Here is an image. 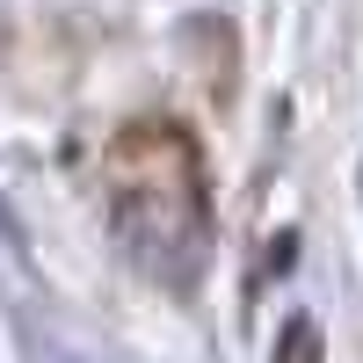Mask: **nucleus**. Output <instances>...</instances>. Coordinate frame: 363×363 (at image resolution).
<instances>
[{
	"mask_svg": "<svg viewBox=\"0 0 363 363\" xmlns=\"http://www.w3.org/2000/svg\"><path fill=\"white\" fill-rule=\"evenodd\" d=\"M284 363H320V342H313V327H291V342H284Z\"/></svg>",
	"mask_w": 363,
	"mask_h": 363,
	"instance_id": "nucleus-2",
	"label": "nucleus"
},
{
	"mask_svg": "<svg viewBox=\"0 0 363 363\" xmlns=\"http://www.w3.org/2000/svg\"><path fill=\"white\" fill-rule=\"evenodd\" d=\"M102 203L116 240L167 284H189L211 240V196H203V160L189 131L174 124H131L102 153Z\"/></svg>",
	"mask_w": 363,
	"mask_h": 363,
	"instance_id": "nucleus-1",
	"label": "nucleus"
}]
</instances>
